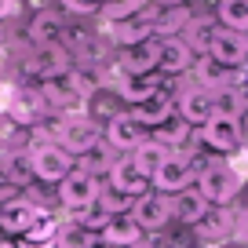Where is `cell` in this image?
<instances>
[{
    "label": "cell",
    "instance_id": "obj_1",
    "mask_svg": "<svg viewBox=\"0 0 248 248\" xmlns=\"http://www.w3.org/2000/svg\"><path fill=\"white\" fill-rule=\"evenodd\" d=\"M95 88H99V80H92L80 70H66V73H59V77L40 80V92H44L51 113H73V109L88 106V99L95 95Z\"/></svg>",
    "mask_w": 248,
    "mask_h": 248
},
{
    "label": "cell",
    "instance_id": "obj_2",
    "mask_svg": "<svg viewBox=\"0 0 248 248\" xmlns=\"http://www.w3.org/2000/svg\"><path fill=\"white\" fill-rule=\"evenodd\" d=\"M194 186L212 208H230L241 197V175L230 161H201V171H197Z\"/></svg>",
    "mask_w": 248,
    "mask_h": 248
},
{
    "label": "cell",
    "instance_id": "obj_3",
    "mask_svg": "<svg viewBox=\"0 0 248 248\" xmlns=\"http://www.w3.org/2000/svg\"><path fill=\"white\" fill-rule=\"evenodd\" d=\"M4 113L30 132V128H40V124H44V117L51 113V106H47V99H44V92H40V88L18 84V88H11V92H8Z\"/></svg>",
    "mask_w": 248,
    "mask_h": 248
},
{
    "label": "cell",
    "instance_id": "obj_4",
    "mask_svg": "<svg viewBox=\"0 0 248 248\" xmlns=\"http://www.w3.org/2000/svg\"><path fill=\"white\" fill-rule=\"evenodd\" d=\"M26 154H30L33 175H37L40 183H55V186H59L62 179H66L73 168H77V157H73V154H66V150H62L59 142H40V146L26 150Z\"/></svg>",
    "mask_w": 248,
    "mask_h": 248
},
{
    "label": "cell",
    "instance_id": "obj_5",
    "mask_svg": "<svg viewBox=\"0 0 248 248\" xmlns=\"http://www.w3.org/2000/svg\"><path fill=\"white\" fill-rule=\"evenodd\" d=\"M132 219L139 223V230L146 233V237L168 230V226H171V197L161 194V190L142 194L139 201H135V208H132Z\"/></svg>",
    "mask_w": 248,
    "mask_h": 248
},
{
    "label": "cell",
    "instance_id": "obj_6",
    "mask_svg": "<svg viewBox=\"0 0 248 248\" xmlns=\"http://www.w3.org/2000/svg\"><path fill=\"white\" fill-rule=\"evenodd\" d=\"M197 171H201V161L190 154H171L168 161L157 168L154 175V190H161V194H179V190H186V186H194Z\"/></svg>",
    "mask_w": 248,
    "mask_h": 248
},
{
    "label": "cell",
    "instance_id": "obj_7",
    "mask_svg": "<svg viewBox=\"0 0 248 248\" xmlns=\"http://www.w3.org/2000/svg\"><path fill=\"white\" fill-rule=\"evenodd\" d=\"M102 142L113 146L117 154H135V150L146 142V128H142L132 113H124V109H121L117 117L106 121V128H102Z\"/></svg>",
    "mask_w": 248,
    "mask_h": 248
},
{
    "label": "cell",
    "instance_id": "obj_8",
    "mask_svg": "<svg viewBox=\"0 0 248 248\" xmlns=\"http://www.w3.org/2000/svg\"><path fill=\"white\" fill-rule=\"evenodd\" d=\"M197 139H201L204 150H212V154H237L241 146H245V139H241V124L237 121H226V117H212L208 124H201L197 128Z\"/></svg>",
    "mask_w": 248,
    "mask_h": 248
},
{
    "label": "cell",
    "instance_id": "obj_9",
    "mask_svg": "<svg viewBox=\"0 0 248 248\" xmlns=\"http://www.w3.org/2000/svg\"><path fill=\"white\" fill-rule=\"evenodd\" d=\"M73 55L66 51L62 44H44V47H33L30 55H26L22 70L26 77H37V80H47V77H59V73L70 70Z\"/></svg>",
    "mask_w": 248,
    "mask_h": 248
},
{
    "label": "cell",
    "instance_id": "obj_10",
    "mask_svg": "<svg viewBox=\"0 0 248 248\" xmlns=\"http://www.w3.org/2000/svg\"><path fill=\"white\" fill-rule=\"evenodd\" d=\"M99 190H102V179L73 168L70 175L59 183V204L62 208H88V204L99 201Z\"/></svg>",
    "mask_w": 248,
    "mask_h": 248
},
{
    "label": "cell",
    "instance_id": "obj_11",
    "mask_svg": "<svg viewBox=\"0 0 248 248\" xmlns=\"http://www.w3.org/2000/svg\"><path fill=\"white\" fill-rule=\"evenodd\" d=\"M175 117L183 124H190V128H201V124H208L212 117H216V106H212V92L201 84L194 88H183V92L175 95Z\"/></svg>",
    "mask_w": 248,
    "mask_h": 248
},
{
    "label": "cell",
    "instance_id": "obj_12",
    "mask_svg": "<svg viewBox=\"0 0 248 248\" xmlns=\"http://www.w3.org/2000/svg\"><path fill=\"white\" fill-rule=\"evenodd\" d=\"M40 204H33L30 197H11V201H0V233L8 237H26L30 226L37 223Z\"/></svg>",
    "mask_w": 248,
    "mask_h": 248
},
{
    "label": "cell",
    "instance_id": "obj_13",
    "mask_svg": "<svg viewBox=\"0 0 248 248\" xmlns=\"http://www.w3.org/2000/svg\"><path fill=\"white\" fill-rule=\"evenodd\" d=\"M208 55L219 62V66H226V70H245V66H248V33L223 30V26H219Z\"/></svg>",
    "mask_w": 248,
    "mask_h": 248
},
{
    "label": "cell",
    "instance_id": "obj_14",
    "mask_svg": "<svg viewBox=\"0 0 248 248\" xmlns=\"http://www.w3.org/2000/svg\"><path fill=\"white\" fill-rule=\"evenodd\" d=\"M157 59H161V40H146V44L124 47L117 59V73L121 77H142V73H157Z\"/></svg>",
    "mask_w": 248,
    "mask_h": 248
},
{
    "label": "cell",
    "instance_id": "obj_15",
    "mask_svg": "<svg viewBox=\"0 0 248 248\" xmlns=\"http://www.w3.org/2000/svg\"><path fill=\"white\" fill-rule=\"evenodd\" d=\"M154 18H157V8L154 11H142V15L135 18H124V22H113L109 26V37H113V44L121 47H135V44H146V40H154Z\"/></svg>",
    "mask_w": 248,
    "mask_h": 248
},
{
    "label": "cell",
    "instance_id": "obj_16",
    "mask_svg": "<svg viewBox=\"0 0 248 248\" xmlns=\"http://www.w3.org/2000/svg\"><path fill=\"white\" fill-rule=\"evenodd\" d=\"M168 197H171V223L190 226V230H194V226L212 212V204L204 201L201 194H197V186H186V190H179V194H168Z\"/></svg>",
    "mask_w": 248,
    "mask_h": 248
},
{
    "label": "cell",
    "instance_id": "obj_17",
    "mask_svg": "<svg viewBox=\"0 0 248 248\" xmlns=\"http://www.w3.org/2000/svg\"><path fill=\"white\" fill-rule=\"evenodd\" d=\"M194 62H197V55H194V47L186 44L183 37L161 40V59H157V70H161V73L179 77V73H190V70H194Z\"/></svg>",
    "mask_w": 248,
    "mask_h": 248
},
{
    "label": "cell",
    "instance_id": "obj_18",
    "mask_svg": "<svg viewBox=\"0 0 248 248\" xmlns=\"http://www.w3.org/2000/svg\"><path fill=\"white\" fill-rule=\"evenodd\" d=\"M26 37H30L33 47H44V44H62L66 37V22H62L59 11H33L30 26H26Z\"/></svg>",
    "mask_w": 248,
    "mask_h": 248
},
{
    "label": "cell",
    "instance_id": "obj_19",
    "mask_svg": "<svg viewBox=\"0 0 248 248\" xmlns=\"http://www.w3.org/2000/svg\"><path fill=\"white\" fill-rule=\"evenodd\" d=\"M128 113H132L142 128H154V132H157V128H164V124L171 121V113H175V99L164 95V92H157V95H150V99L135 102Z\"/></svg>",
    "mask_w": 248,
    "mask_h": 248
},
{
    "label": "cell",
    "instance_id": "obj_20",
    "mask_svg": "<svg viewBox=\"0 0 248 248\" xmlns=\"http://www.w3.org/2000/svg\"><path fill=\"white\" fill-rule=\"evenodd\" d=\"M106 183L113 186V190H121V194H128V197H142V194H150V186H154V183H150V179L132 164V157H117V164L109 168Z\"/></svg>",
    "mask_w": 248,
    "mask_h": 248
},
{
    "label": "cell",
    "instance_id": "obj_21",
    "mask_svg": "<svg viewBox=\"0 0 248 248\" xmlns=\"http://www.w3.org/2000/svg\"><path fill=\"white\" fill-rule=\"evenodd\" d=\"M161 80L164 77H157V73H142V77H121V73H117V77L109 80V88L117 92L121 102L135 106V102H142V99H150V95L161 92Z\"/></svg>",
    "mask_w": 248,
    "mask_h": 248
},
{
    "label": "cell",
    "instance_id": "obj_22",
    "mask_svg": "<svg viewBox=\"0 0 248 248\" xmlns=\"http://www.w3.org/2000/svg\"><path fill=\"white\" fill-rule=\"evenodd\" d=\"M194 22V11L186 4H161L154 18V37L157 40H168V37H183L186 26Z\"/></svg>",
    "mask_w": 248,
    "mask_h": 248
},
{
    "label": "cell",
    "instance_id": "obj_23",
    "mask_svg": "<svg viewBox=\"0 0 248 248\" xmlns=\"http://www.w3.org/2000/svg\"><path fill=\"white\" fill-rule=\"evenodd\" d=\"M212 106H216V117H226V121H237L248 113V92L241 84H223L212 92Z\"/></svg>",
    "mask_w": 248,
    "mask_h": 248
},
{
    "label": "cell",
    "instance_id": "obj_24",
    "mask_svg": "<svg viewBox=\"0 0 248 248\" xmlns=\"http://www.w3.org/2000/svg\"><path fill=\"white\" fill-rule=\"evenodd\" d=\"M194 230H197V237H201V241L219 245L223 237H230V233L237 230V216H230V208H212L208 216L194 226Z\"/></svg>",
    "mask_w": 248,
    "mask_h": 248
},
{
    "label": "cell",
    "instance_id": "obj_25",
    "mask_svg": "<svg viewBox=\"0 0 248 248\" xmlns=\"http://www.w3.org/2000/svg\"><path fill=\"white\" fill-rule=\"evenodd\" d=\"M128 157H132V164H135V168H139L142 175L150 179V183H154L157 168H161V164L171 157V146H164L161 139H146L139 150H135V154H128Z\"/></svg>",
    "mask_w": 248,
    "mask_h": 248
},
{
    "label": "cell",
    "instance_id": "obj_26",
    "mask_svg": "<svg viewBox=\"0 0 248 248\" xmlns=\"http://www.w3.org/2000/svg\"><path fill=\"white\" fill-rule=\"evenodd\" d=\"M142 237H146V233L139 230V223H135L132 216L109 219L106 230H102V241H106V245H113V248H132V245H139Z\"/></svg>",
    "mask_w": 248,
    "mask_h": 248
},
{
    "label": "cell",
    "instance_id": "obj_27",
    "mask_svg": "<svg viewBox=\"0 0 248 248\" xmlns=\"http://www.w3.org/2000/svg\"><path fill=\"white\" fill-rule=\"evenodd\" d=\"M113 164H117V150H113V146H106V142H99V146L88 150L84 157H77V168H80V171H88V175H95V179H106Z\"/></svg>",
    "mask_w": 248,
    "mask_h": 248
},
{
    "label": "cell",
    "instance_id": "obj_28",
    "mask_svg": "<svg viewBox=\"0 0 248 248\" xmlns=\"http://www.w3.org/2000/svg\"><path fill=\"white\" fill-rule=\"evenodd\" d=\"M216 33H219V26L212 22V18H194V22L186 26L183 40L194 47V55H208V51H212V40H216Z\"/></svg>",
    "mask_w": 248,
    "mask_h": 248
},
{
    "label": "cell",
    "instance_id": "obj_29",
    "mask_svg": "<svg viewBox=\"0 0 248 248\" xmlns=\"http://www.w3.org/2000/svg\"><path fill=\"white\" fill-rule=\"evenodd\" d=\"M99 233L84 230L77 223H59V233H55V248H95L99 245Z\"/></svg>",
    "mask_w": 248,
    "mask_h": 248
},
{
    "label": "cell",
    "instance_id": "obj_30",
    "mask_svg": "<svg viewBox=\"0 0 248 248\" xmlns=\"http://www.w3.org/2000/svg\"><path fill=\"white\" fill-rule=\"evenodd\" d=\"M135 201L139 197H128V194H121V190H113L109 183H102V190H99V208L106 212L109 219H117V216H132V208H135Z\"/></svg>",
    "mask_w": 248,
    "mask_h": 248
},
{
    "label": "cell",
    "instance_id": "obj_31",
    "mask_svg": "<svg viewBox=\"0 0 248 248\" xmlns=\"http://www.w3.org/2000/svg\"><path fill=\"white\" fill-rule=\"evenodd\" d=\"M150 8V0H102V18H106V26L113 22H124V18H135L142 15V11Z\"/></svg>",
    "mask_w": 248,
    "mask_h": 248
},
{
    "label": "cell",
    "instance_id": "obj_32",
    "mask_svg": "<svg viewBox=\"0 0 248 248\" xmlns=\"http://www.w3.org/2000/svg\"><path fill=\"white\" fill-rule=\"evenodd\" d=\"M22 146H26V128H22V124H15L4 109H0V157L22 154Z\"/></svg>",
    "mask_w": 248,
    "mask_h": 248
},
{
    "label": "cell",
    "instance_id": "obj_33",
    "mask_svg": "<svg viewBox=\"0 0 248 248\" xmlns=\"http://www.w3.org/2000/svg\"><path fill=\"white\" fill-rule=\"evenodd\" d=\"M219 22L223 30L248 33V0H219Z\"/></svg>",
    "mask_w": 248,
    "mask_h": 248
},
{
    "label": "cell",
    "instance_id": "obj_34",
    "mask_svg": "<svg viewBox=\"0 0 248 248\" xmlns=\"http://www.w3.org/2000/svg\"><path fill=\"white\" fill-rule=\"evenodd\" d=\"M0 168L8 171V179L22 190L30 179H37L33 175V164H30V154H8V157H0Z\"/></svg>",
    "mask_w": 248,
    "mask_h": 248
},
{
    "label": "cell",
    "instance_id": "obj_35",
    "mask_svg": "<svg viewBox=\"0 0 248 248\" xmlns=\"http://www.w3.org/2000/svg\"><path fill=\"white\" fill-rule=\"evenodd\" d=\"M70 11H77V15H92V11L102 8V0H62Z\"/></svg>",
    "mask_w": 248,
    "mask_h": 248
},
{
    "label": "cell",
    "instance_id": "obj_36",
    "mask_svg": "<svg viewBox=\"0 0 248 248\" xmlns=\"http://www.w3.org/2000/svg\"><path fill=\"white\" fill-rule=\"evenodd\" d=\"M11 11H15V0H0V22H4Z\"/></svg>",
    "mask_w": 248,
    "mask_h": 248
},
{
    "label": "cell",
    "instance_id": "obj_37",
    "mask_svg": "<svg viewBox=\"0 0 248 248\" xmlns=\"http://www.w3.org/2000/svg\"><path fill=\"white\" fill-rule=\"evenodd\" d=\"M132 248H164V245H161V241H154V237H142L139 245H132Z\"/></svg>",
    "mask_w": 248,
    "mask_h": 248
},
{
    "label": "cell",
    "instance_id": "obj_38",
    "mask_svg": "<svg viewBox=\"0 0 248 248\" xmlns=\"http://www.w3.org/2000/svg\"><path fill=\"white\" fill-rule=\"evenodd\" d=\"M0 248H26L22 241H0Z\"/></svg>",
    "mask_w": 248,
    "mask_h": 248
},
{
    "label": "cell",
    "instance_id": "obj_39",
    "mask_svg": "<svg viewBox=\"0 0 248 248\" xmlns=\"http://www.w3.org/2000/svg\"><path fill=\"white\" fill-rule=\"evenodd\" d=\"M95 248H113V245H106V241H99V245H95Z\"/></svg>",
    "mask_w": 248,
    "mask_h": 248
},
{
    "label": "cell",
    "instance_id": "obj_40",
    "mask_svg": "<svg viewBox=\"0 0 248 248\" xmlns=\"http://www.w3.org/2000/svg\"><path fill=\"white\" fill-rule=\"evenodd\" d=\"M164 4H186V0H164Z\"/></svg>",
    "mask_w": 248,
    "mask_h": 248
},
{
    "label": "cell",
    "instance_id": "obj_41",
    "mask_svg": "<svg viewBox=\"0 0 248 248\" xmlns=\"http://www.w3.org/2000/svg\"><path fill=\"white\" fill-rule=\"evenodd\" d=\"M0 40H4V26H0Z\"/></svg>",
    "mask_w": 248,
    "mask_h": 248
},
{
    "label": "cell",
    "instance_id": "obj_42",
    "mask_svg": "<svg viewBox=\"0 0 248 248\" xmlns=\"http://www.w3.org/2000/svg\"><path fill=\"white\" fill-rule=\"evenodd\" d=\"M0 241H4V233H0Z\"/></svg>",
    "mask_w": 248,
    "mask_h": 248
}]
</instances>
